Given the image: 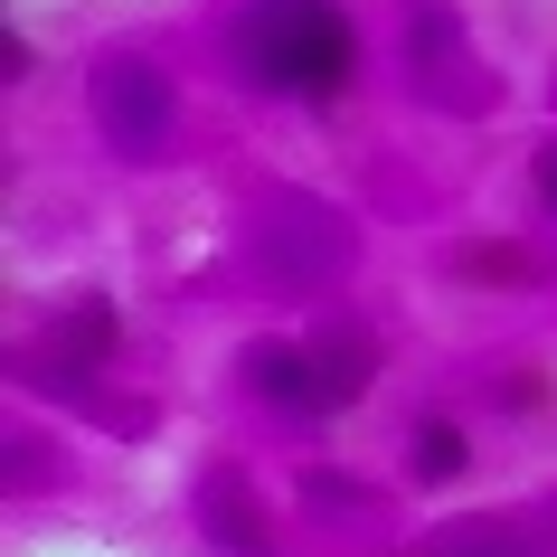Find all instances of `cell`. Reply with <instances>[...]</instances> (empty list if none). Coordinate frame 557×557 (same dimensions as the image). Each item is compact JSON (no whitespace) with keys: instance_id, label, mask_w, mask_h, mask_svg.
<instances>
[{"instance_id":"cell-1","label":"cell","mask_w":557,"mask_h":557,"mask_svg":"<svg viewBox=\"0 0 557 557\" xmlns=\"http://www.w3.org/2000/svg\"><path fill=\"white\" fill-rule=\"evenodd\" d=\"M236 58L284 104H341L350 76H359V29H350L341 0H246Z\"/></svg>"},{"instance_id":"cell-2","label":"cell","mask_w":557,"mask_h":557,"mask_svg":"<svg viewBox=\"0 0 557 557\" xmlns=\"http://www.w3.org/2000/svg\"><path fill=\"white\" fill-rule=\"evenodd\" d=\"M246 264L274 294H341L359 264V227L322 189H264L256 218H246Z\"/></svg>"},{"instance_id":"cell-3","label":"cell","mask_w":557,"mask_h":557,"mask_svg":"<svg viewBox=\"0 0 557 557\" xmlns=\"http://www.w3.org/2000/svg\"><path fill=\"white\" fill-rule=\"evenodd\" d=\"M86 114H95V143L114 151L123 171H161L180 151V86L143 48H104L86 66Z\"/></svg>"},{"instance_id":"cell-4","label":"cell","mask_w":557,"mask_h":557,"mask_svg":"<svg viewBox=\"0 0 557 557\" xmlns=\"http://www.w3.org/2000/svg\"><path fill=\"white\" fill-rule=\"evenodd\" d=\"M407 95L425 104V114H444V123H482V114H500V76H492V58L472 48V20L454 10V0H407Z\"/></svg>"},{"instance_id":"cell-5","label":"cell","mask_w":557,"mask_h":557,"mask_svg":"<svg viewBox=\"0 0 557 557\" xmlns=\"http://www.w3.org/2000/svg\"><path fill=\"white\" fill-rule=\"evenodd\" d=\"M114 341H123V312L104 294H76L10 350V379L29 387V397H58V407H95V379H104Z\"/></svg>"},{"instance_id":"cell-6","label":"cell","mask_w":557,"mask_h":557,"mask_svg":"<svg viewBox=\"0 0 557 557\" xmlns=\"http://www.w3.org/2000/svg\"><path fill=\"white\" fill-rule=\"evenodd\" d=\"M189 520L208 529V548H218V557H284L274 510H264V492L246 482V463H208L199 482H189Z\"/></svg>"},{"instance_id":"cell-7","label":"cell","mask_w":557,"mask_h":557,"mask_svg":"<svg viewBox=\"0 0 557 557\" xmlns=\"http://www.w3.org/2000/svg\"><path fill=\"white\" fill-rule=\"evenodd\" d=\"M236 379H246L256 407L294 416V425L331 416V379H322V359H312V341H246L236 350Z\"/></svg>"},{"instance_id":"cell-8","label":"cell","mask_w":557,"mask_h":557,"mask_svg":"<svg viewBox=\"0 0 557 557\" xmlns=\"http://www.w3.org/2000/svg\"><path fill=\"white\" fill-rule=\"evenodd\" d=\"M312 359H322V379H331V416H350L359 397H369V379H379V331L350 322V312H322Z\"/></svg>"},{"instance_id":"cell-9","label":"cell","mask_w":557,"mask_h":557,"mask_svg":"<svg viewBox=\"0 0 557 557\" xmlns=\"http://www.w3.org/2000/svg\"><path fill=\"white\" fill-rule=\"evenodd\" d=\"M407 454H416V482H463V463H472V435L454 425V416H416V435H407Z\"/></svg>"},{"instance_id":"cell-10","label":"cell","mask_w":557,"mask_h":557,"mask_svg":"<svg viewBox=\"0 0 557 557\" xmlns=\"http://www.w3.org/2000/svg\"><path fill=\"white\" fill-rule=\"evenodd\" d=\"M425 557H548V548H529L510 520H454L444 539H425Z\"/></svg>"},{"instance_id":"cell-11","label":"cell","mask_w":557,"mask_h":557,"mask_svg":"<svg viewBox=\"0 0 557 557\" xmlns=\"http://www.w3.org/2000/svg\"><path fill=\"white\" fill-rule=\"evenodd\" d=\"M454 274H482V284H539L548 264L520 256V246H463V256H454Z\"/></svg>"},{"instance_id":"cell-12","label":"cell","mask_w":557,"mask_h":557,"mask_svg":"<svg viewBox=\"0 0 557 557\" xmlns=\"http://www.w3.org/2000/svg\"><path fill=\"white\" fill-rule=\"evenodd\" d=\"M302 500L312 510H369V492H350L341 472H302Z\"/></svg>"},{"instance_id":"cell-13","label":"cell","mask_w":557,"mask_h":557,"mask_svg":"<svg viewBox=\"0 0 557 557\" xmlns=\"http://www.w3.org/2000/svg\"><path fill=\"white\" fill-rule=\"evenodd\" d=\"M29 66H38V48L20 29H0V76H10V86H29Z\"/></svg>"},{"instance_id":"cell-14","label":"cell","mask_w":557,"mask_h":557,"mask_svg":"<svg viewBox=\"0 0 557 557\" xmlns=\"http://www.w3.org/2000/svg\"><path fill=\"white\" fill-rule=\"evenodd\" d=\"M529 180H539V199H548V208H557V143H548V151H539V161H529Z\"/></svg>"}]
</instances>
